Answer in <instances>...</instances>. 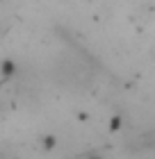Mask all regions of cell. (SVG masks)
I'll use <instances>...</instances> for the list:
<instances>
[{
    "label": "cell",
    "mask_w": 155,
    "mask_h": 159,
    "mask_svg": "<svg viewBox=\"0 0 155 159\" xmlns=\"http://www.w3.org/2000/svg\"><path fill=\"white\" fill-rule=\"evenodd\" d=\"M0 159H2V157H0Z\"/></svg>",
    "instance_id": "6da1fadb"
}]
</instances>
